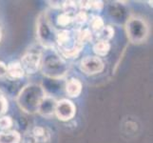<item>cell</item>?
Segmentation results:
<instances>
[{
  "instance_id": "cell-1",
  "label": "cell",
  "mask_w": 153,
  "mask_h": 143,
  "mask_svg": "<svg viewBox=\"0 0 153 143\" xmlns=\"http://www.w3.org/2000/svg\"><path fill=\"white\" fill-rule=\"evenodd\" d=\"M46 97L43 89L37 85H29L25 87V89L19 94V104L21 108H23L26 112L31 113L38 111V107L36 106L33 99L42 101V99Z\"/></svg>"
},
{
  "instance_id": "cell-2",
  "label": "cell",
  "mask_w": 153,
  "mask_h": 143,
  "mask_svg": "<svg viewBox=\"0 0 153 143\" xmlns=\"http://www.w3.org/2000/svg\"><path fill=\"white\" fill-rule=\"evenodd\" d=\"M126 31L128 38L133 43H140L141 41L145 40L147 35V27L146 23L137 17H132L128 21Z\"/></svg>"
},
{
  "instance_id": "cell-3",
  "label": "cell",
  "mask_w": 153,
  "mask_h": 143,
  "mask_svg": "<svg viewBox=\"0 0 153 143\" xmlns=\"http://www.w3.org/2000/svg\"><path fill=\"white\" fill-rule=\"evenodd\" d=\"M54 113L56 116L62 121L71 119L75 115V106L68 99H62L56 102Z\"/></svg>"
},
{
  "instance_id": "cell-4",
  "label": "cell",
  "mask_w": 153,
  "mask_h": 143,
  "mask_svg": "<svg viewBox=\"0 0 153 143\" xmlns=\"http://www.w3.org/2000/svg\"><path fill=\"white\" fill-rule=\"evenodd\" d=\"M81 70L87 75H95L103 71L104 63L99 57L87 56L81 61Z\"/></svg>"
},
{
  "instance_id": "cell-5",
  "label": "cell",
  "mask_w": 153,
  "mask_h": 143,
  "mask_svg": "<svg viewBox=\"0 0 153 143\" xmlns=\"http://www.w3.org/2000/svg\"><path fill=\"white\" fill-rule=\"evenodd\" d=\"M21 67L23 68L24 72L29 73H34L38 70L40 65V55L37 54H27L22 57L21 60Z\"/></svg>"
},
{
  "instance_id": "cell-6",
  "label": "cell",
  "mask_w": 153,
  "mask_h": 143,
  "mask_svg": "<svg viewBox=\"0 0 153 143\" xmlns=\"http://www.w3.org/2000/svg\"><path fill=\"white\" fill-rule=\"evenodd\" d=\"M55 106H56V102L53 98L45 97L42 99V101L39 105L38 111L41 115H43L45 116H50L54 113Z\"/></svg>"
},
{
  "instance_id": "cell-7",
  "label": "cell",
  "mask_w": 153,
  "mask_h": 143,
  "mask_svg": "<svg viewBox=\"0 0 153 143\" xmlns=\"http://www.w3.org/2000/svg\"><path fill=\"white\" fill-rule=\"evenodd\" d=\"M66 91L71 97H77L82 92V83L78 79L72 78L68 81L66 85Z\"/></svg>"
},
{
  "instance_id": "cell-8",
  "label": "cell",
  "mask_w": 153,
  "mask_h": 143,
  "mask_svg": "<svg viewBox=\"0 0 153 143\" xmlns=\"http://www.w3.org/2000/svg\"><path fill=\"white\" fill-rule=\"evenodd\" d=\"M24 73L25 72L19 62H12L7 67V75L13 79H19L23 77Z\"/></svg>"
},
{
  "instance_id": "cell-9",
  "label": "cell",
  "mask_w": 153,
  "mask_h": 143,
  "mask_svg": "<svg viewBox=\"0 0 153 143\" xmlns=\"http://www.w3.org/2000/svg\"><path fill=\"white\" fill-rule=\"evenodd\" d=\"M20 135L16 131L0 132V143H19Z\"/></svg>"
},
{
  "instance_id": "cell-10",
  "label": "cell",
  "mask_w": 153,
  "mask_h": 143,
  "mask_svg": "<svg viewBox=\"0 0 153 143\" xmlns=\"http://www.w3.org/2000/svg\"><path fill=\"white\" fill-rule=\"evenodd\" d=\"M110 50V45L108 41H103L100 40L99 42L93 46V51L94 52L99 55V56H105L108 54V52Z\"/></svg>"
},
{
  "instance_id": "cell-11",
  "label": "cell",
  "mask_w": 153,
  "mask_h": 143,
  "mask_svg": "<svg viewBox=\"0 0 153 143\" xmlns=\"http://www.w3.org/2000/svg\"><path fill=\"white\" fill-rule=\"evenodd\" d=\"M91 31L88 29H84L80 30L77 33V43L83 45L84 43H87V42L91 40Z\"/></svg>"
},
{
  "instance_id": "cell-12",
  "label": "cell",
  "mask_w": 153,
  "mask_h": 143,
  "mask_svg": "<svg viewBox=\"0 0 153 143\" xmlns=\"http://www.w3.org/2000/svg\"><path fill=\"white\" fill-rule=\"evenodd\" d=\"M91 26L93 31H95L96 33H100L104 29V21L100 16H93L91 20Z\"/></svg>"
},
{
  "instance_id": "cell-13",
  "label": "cell",
  "mask_w": 153,
  "mask_h": 143,
  "mask_svg": "<svg viewBox=\"0 0 153 143\" xmlns=\"http://www.w3.org/2000/svg\"><path fill=\"white\" fill-rule=\"evenodd\" d=\"M98 34H99L100 37L103 38V41H108V39L111 38L113 36L114 31L110 26H107V27H104V29Z\"/></svg>"
},
{
  "instance_id": "cell-14",
  "label": "cell",
  "mask_w": 153,
  "mask_h": 143,
  "mask_svg": "<svg viewBox=\"0 0 153 143\" xmlns=\"http://www.w3.org/2000/svg\"><path fill=\"white\" fill-rule=\"evenodd\" d=\"M72 20L73 19H72V17L71 16V15L66 14V13H62V14L59 15V16H58L57 23H58V25L65 27V26H68V24H71Z\"/></svg>"
},
{
  "instance_id": "cell-15",
  "label": "cell",
  "mask_w": 153,
  "mask_h": 143,
  "mask_svg": "<svg viewBox=\"0 0 153 143\" xmlns=\"http://www.w3.org/2000/svg\"><path fill=\"white\" fill-rule=\"evenodd\" d=\"M70 38V33L68 31H62L57 34V41L60 46H64Z\"/></svg>"
},
{
  "instance_id": "cell-16",
  "label": "cell",
  "mask_w": 153,
  "mask_h": 143,
  "mask_svg": "<svg viewBox=\"0 0 153 143\" xmlns=\"http://www.w3.org/2000/svg\"><path fill=\"white\" fill-rule=\"evenodd\" d=\"M63 8H64V13L71 15V13H73L75 12V9H76V5L74 2L72 1H66L64 2V5H63Z\"/></svg>"
},
{
  "instance_id": "cell-17",
  "label": "cell",
  "mask_w": 153,
  "mask_h": 143,
  "mask_svg": "<svg viewBox=\"0 0 153 143\" xmlns=\"http://www.w3.org/2000/svg\"><path fill=\"white\" fill-rule=\"evenodd\" d=\"M13 125V121L12 118L10 116H3V118H0V129L5 131L10 128Z\"/></svg>"
},
{
  "instance_id": "cell-18",
  "label": "cell",
  "mask_w": 153,
  "mask_h": 143,
  "mask_svg": "<svg viewBox=\"0 0 153 143\" xmlns=\"http://www.w3.org/2000/svg\"><path fill=\"white\" fill-rule=\"evenodd\" d=\"M72 19H74L76 24H78V25H83V24H85L86 21L88 20V15H87V13L85 12H84V10H81V12L77 13L75 14L74 18H72Z\"/></svg>"
},
{
  "instance_id": "cell-19",
  "label": "cell",
  "mask_w": 153,
  "mask_h": 143,
  "mask_svg": "<svg viewBox=\"0 0 153 143\" xmlns=\"http://www.w3.org/2000/svg\"><path fill=\"white\" fill-rule=\"evenodd\" d=\"M103 7V2L101 1H88V10L91 9L94 10H100Z\"/></svg>"
},
{
  "instance_id": "cell-20",
  "label": "cell",
  "mask_w": 153,
  "mask_h": 143,
  "mask_svg": "<svg viewBox=\"0 0 153 143\" xmlns=\"http://www.w3.org/2000/svg\"><path fill=\"white\" fill-rule=\"evenodd\" d=\"M8 109V104L6 99L3 97H0V115H2Z\"/></svg>"
},
{
  "instance_id": "cell-21",
  "label": "cell",
  "mask_w": 153,
  "mask_h": 143,
  "mask_svg": "<svg viewBox=\"0 0 153 143\" xmlns=\"http://www.w3.org/2000/svg\"><path fill=\"white\" fill-rule=\"evenodd\" d=\"M33 136L36 139H40V137H43L45 135V130L42 128V127H35L33 129Z\"/></svg>"
},
{
  "instance_id": "cell-22",
  "label": "cell",
  "mask_w": 153,
  "mask_h": 143,
  "mask_svg": "<svg viewBox=\"0 0 153 143\" xmlns=\"http://www.w3.org/2000/svg\"><path fill=\"white\" fill-rule=\"evenodd\" d=\"M7 75V66L3 62L0 61V77Z\"/></svg>"
}]
</instances>
